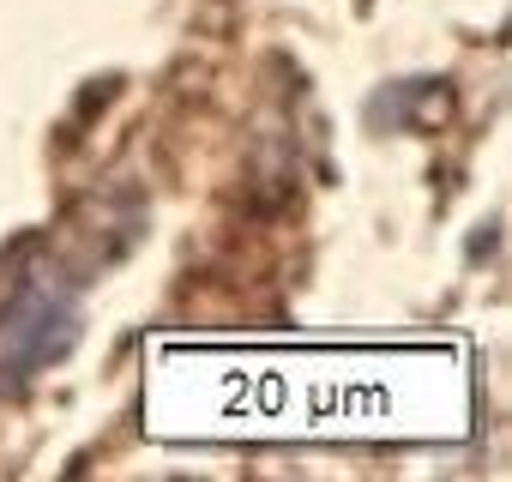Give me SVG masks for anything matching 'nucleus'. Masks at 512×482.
Returning <instances> with one entry per match:
<instances>
[{
    "label": "nucleus",
    "mask_w": 512,
    "mask_h": 482,
    "mask_svg": "<svg viewBox=\"0 0 512 482\" xmlns=\"http://www.w3.org/2000/svg\"><path fill=\"white\" fill-rule=\"evenodd\" d=\"M73 338H79V314L67 308V296L55 284H25L13 308L0 314V392H13L49 362H61Z\"/></svg>",
    "instance_id": "nucleus-1"
}]
</instances>
